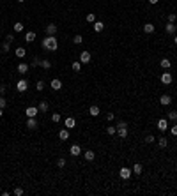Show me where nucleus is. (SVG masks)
<instances>
[{
    "instance_id": "35",
    "label": "nucleus",
    "mask_w": 177,
    "mask_h": 196,
    "mask_svg": "<svg viewBox=\"0 0 177 196\" xmlns=\"http://www.w3.org/2000/svg\"><path fill=\"white\" fill-rule=\"evenodd\" d=\"M57 166H59V168H64V166H66V159H64V157H60V159L57 161Z\"/></svg>"
},
{
    "instance_id": "23",
    "label": "nucleus",
    "mask_w": 177,
    "mask_h": 196,
    "mask_svg": "<svg viewBox=\"0 0 177 196\" xmlns=\"http://www.w3.org/2000/svg\"><path fill=\"white\" fill-rule=\"evenodd\" d=\"M37 108H39V113H44V111H46V110L50 108V104H48V102H46V101H41Z\"/></svg>"
},
{
    "instance_id": "34",
    "label": "nucleus",
    "mask_w": 177,
    "mask_h": 196,
    "mask_svg": "<svg viewBox=\"0 0 177 196\" xmlns=\"http://www.w3.org/2000/svg\"><path fill=\"white\" fill-rule=\"evenodd\" d=\"M41 66H43L44 69H50L51 67V62L50 60H41Z\"/></svg>"
},
{
    "instance_id": "17",
    "label": "nucleus",
    "mask_w": 177,
    "mask_h": 196,
    "mask_svg": "<svg viewBox=\"0 0 177 196\" xmlns=\"http://www.w3.org/2000/svg\"><path fill=\"white\" fill-rule=\"evenodd\" d=\"M69 152H71V156H80V154H81V149H80V145H71Z\"/></svg>"
},
{
    "instance_id": "31",
    "label": "nucleus",
    "mask_w": 177,
    "mask_h": 196,
    "mask_svg": "<svg viewBox=\"0 0 177 196\" xmlns=\"http://www.w3.org/2000/svg\"><path fill=\"white\" fill-rule=\"evenodd\" d=\"M23 193H25V191H23L22 187H16V189L13 191V194H14V196H23Z\"/></svg>"
},
{
    "instance_id": "28",
    "label": "nucleus",
    "mask_w": 177,
    "mask_h": 196,
    "mask_svg": "<svg viewBox=\"0 0 177 196\" xmlns=\"http://www.w3.org/2000/svg\"><path fill=\"white\" fill-rule=\"evenodd\" d=\"M34 39H36V32H27L25 34V41H27V43H32Z\"/></svg>"
},
{
    "instance_id": "48",
    "label": "nucleus",
    "mask_w": 177,
    "mask_h": 196,
    "mask_svg": "<svg viewBox=\"0 0 177 196\" xmlns=\"http://www.w3.org/2000/svg\"><path fill=\"white\" fill-rule=\"evenodd\" d=\"M174 44H175V46H177V35H175V37H174Z\"/></svg>"
},
{
    "instance_id": "46",
    "label": "nucleus",
    "mask_w": 177,
    "mask_h": 196,
    "mask_svg": "<svg viewBox=\"0 0 177 196\" xmlns=\"http://www.w3.org/2000/svg\"><path fill=\"white\" fill-rule=\"evenodd\" d=\"M106 118L108 120H113V118H115V115H113V113H106Z\"/></svg>"
},
{
    "instance_id": "25",
    "label": "nucleus",
    "mask_w": 177,
    "mask_h": 196,
    "mask_svg": "<svg viewBox=\"0 0 177 196\" xmlns=\"http://www.w3.org/2000/svg\"><path fill=\"white\" fill-rule=\"evenodd\" d=\"M13 30L16 34H20V32H23V23H20V21H16L14 25H13Z\"/></svg>"
},
{
    "instance_id": "11",
    "label": "nucleus",
    "mask_w": 177,
    "mask_h": 196,
    "mask_svg": "<svg viewBox=\"0 0 177 196\" xmlns=\"http://www.w3.org/2000/svg\"><path fill=\"white\" fill-rule=\"evenodd\" d=\"M50 87L53 88V90H60V88H62V81H60L59 78H55V80H51V83H50Z\"/></svg>"
},
{
    "instance_id": "45",
    "label": "nucleus",
    "mask_w": 177,
    "mask_h": 196,
    "mask_svg": "<svg viewBox=\"0 0 177 196\" xmlns=\"http://www.w3.org/2000/svg\"><path fill=\"white\" fill-rule=\"evenodd\" d=\"M13 41H14V35L9 34V35H7V43H13Z\"/></svg>"
},
{
    "instance_id": "38",
    "label": "nucleus",
    "mask_w": 177,
    "mask_h": 196,
    "mask_svg": "<svg viewBox=\"0 0 177 196\" xmlns=\"http://www.w3.org/2000/svg\"><path fill=\"white\" fill-rule=\"evenodd\" d=\"M51 120H53V122H60V113H53V115H51Z\"/></svg>"
},
{
    "instance_id": "43",
    "label": "nucleus",
    "mask_w": 177,
    "mask_h": 196,
    "mask_svg": "<svg viewBox=\"0 0 177 196\" xmlns=\"http://www.w3.org/2000/svg\"><path fill=\"white\" fill-rule=\"evenodd\" d=\"M5 104H7V102H5V99H4V97H0V108L4 110V108H5Z\"/></svg>"
},
{
    "instance_id": "1",
    "label": "nucleus",
    "mask_w": 177,
    "mask_h": 196,
    "mask_svg": "<svg viewBox=\"0 0 177 196\" xmlns=\"http://www.w3.org/2000/svg\"><path fill=\"white\" fill-rule=\"evenodd\" d=\"M43 50H50V51H55L57 48H59V41H57V37L55 35H46L44 39H43Z\"/></svg>"
},
{
    "instance_id": "29",
    "label": "nucleus",
    "mask_w": 177,
    "mask_h": 196,
    "mask_svg": "<svg viewBox=\"0 0 177 196\" xmlns=\"http://www.w3.org/2000/svg\"><path fill=\"white\" fill-rule=\"evenodd\" d=\"M73 43H75V44H81V43H83V37H81L80 34H76L75 39H73Z\"/></svg>"
},
{
    "instance_id": "51",
    "label": "nucleus",
    "mask_w": 177,
    "mask_h": 196,
    "mask_svg": "<svg viewBox=\"0 0 177 196\" xmlns=\"http://www.w3.org/2000/svg\"><path fill=\"white\" fill-rule=\"evenodd\" d=\"M18 2H25V0H18Z\"/></svg>"
},
{
    "instance_id": "15",
    "label": "nucleus",
    "mask_w": 177,
    "mask_h": 196,
    "mask_svg": "<svg viewBox=\"0 0 177 196\" xmlns=\"http://www.w3.org/2000/svg\"><path fill=\"white\" fill-rule=\"evenodd\" d=\"M28 67H30L28 64H18V73L20 74H27L28 73Z\"/></svg>"
},
{
    "instance_id": "24",
    "label": "nucleus",
    "mask_w": 177,
    "mask_h": 196,
    "mask_svg": "<svg viewBox=\"0 0 177 196\" xmlns=\"http://www.w3.org/2000/svg\"><path fill=\"white\" fill-rule=\"evenodd\" d=\"M71 67H73V71H76V73H80V71H81V62H80V60H75V62L71 64Z\"/></svg>"
},
{
    "instance_id": "26",
    "label": "nucleus",
    "mask_w": 177,
    "mask_h": 196,
    "mask_svg": "<svg viewBox=\"0 0 177 196\" xmlns=\"http://www.w3.org/2000/svg\"><path fill=\"white\" fill-rule=\"evenodd\" d=\"M83 157H85L87 161H94V157H96V154L92 152V150H87L85 154H83Z\"/></svg>"
},
{
    "instance_id": "10",
    "label": "nucleus",
    "mask_w": 177,
    "mask_h": 196,
    "mask_svg": "<svg viewBox=\"0 0 177 196\" xmlns=\"http://www.w3.org/2000/svg\"><path fill=\"white\" fill-rule=\"evenodd\" d=\"M64 126H66L67 129H73V127H75V126H76V120H75V118H73V117H67V118L64 120Z\"/></svg>"
},
{
    "instance_id": "30",
    "label": "nucleus",
    "mask_w": 177,
    "mask_h": 196,
    "mask_svg": "<svg viewBox=\"0 0 177 196\" xmlns=\"http://www.w3.org/2000/svg\"><path fill=\"white\" fill-rule=\"evenodd\" d=\"M158 143H160V149H165L166 145H168V140H166V138H160Z\"/></svg>"
},
{
    "instance_id": "3",
    "label": "nucleus",
    "mask_w": 177,
    "mask_h": 196,
    "mask_svg": "<svg viewBox=\"0 0 177 196\" xmlns=\"http://www.w3.org/2000/svg\"><path fill=\"white\" fill-rule=\"evenodd\" d=\"M160 80H161V83H163V85H170L172 81H174V78H172V74H170V73H163Z\"/></svg>"
},
{
    "instance_id": "49",
    "label": "nucleus",
    "mask_w": 177,
    "mask_h": 196,
    "mask_svg": "<svg viewBox=\"0 0 177 196\" xmlns=\"http://www.w3.org/2000/svg\"><path fill=\"white\" fill-rule=\"evenodd\" d=\"M2 113H4V110H2V108H0V117H2Z\"/></svg>"
},
{
    "instance_id": "47",
    "label": "nucleus",
    "mask_w": 177,
    "mask_h": 196,
    "mask_svg": "<svg viewBox=\"0 0 177 196\" xmlns=\"http://www.w3.org/2000/svg\"><path fill=\"white\" fill-rule=\"evenodd\" d=\"M158 2H160V0H149V4H152V5H154V4H158Z\"/></svg>"
},
{
    "instance_id": "18",
    "label": "nucleus",
    "mask_w": 177,
    "mask_h": 196,
    "mask_svg": "<svg viewBox=\"0 0 177 196\" xmlns=\"http://www.w3.org/2000/svg\"><path fill=\"white\" fill-rule=\"evenodd\" d=\"M14 55H16L18 58H23V57L27 55V50H25V48H22V46H20V48H16V51H14Z\"/></svg>"
},
{
    "instance_id": "27",
    "label": "nucleus",
    "mask_w": 177,
    "mask_h": 196,
    "mask_svg": "<svg viewBox=\"0 0 177 196\" xmlns=\"http://www.w3.org/2000/svg\"><path fill=\"white\" fill-rule=\"evenodd\" d=\"M160 66H161L163 69H168L172 64H170V60H168V58H161V60H160Z\"/></svg>"
},
{
    "instance_id": "40",
    "label": "nucleus",
    "mask_w": 177,
    "mask_h": 196,
    "mask_svg": "<svg viewBox=\"0 0 177 196\" xmlns=\"http://www.w3.org/2000/svg\"><path fill=\"white\" fill-rule=\"evenodd\" d=\"M145 143H154V136L152 134H147V136H145Z\"/></svg>"
},
{
    "instance_id": "5",
    "label": "nucleus",
    "mask_w": 177,
    "mask_h": 196,
    "mask_svg": "<svg viewBox=\"0 0 177 196\" xmlns=\"http://www.w3.org/2000/svg\"><path fill=\"white\" fill-rule=\"evenodd\" d=\"M90 53H89V51H81V53H80V62H81V64H89V62H90Z\"/></svg>"
},
{
    "instance_id": "22",
    "label": "nucleus",
    "mask_w": 177,
    "mask_h": 196,
    "mask_svg": "<svg viewBox=\"0 0 177 196\" xmlns=\"http://www.w3.org/2000/svg\"><path fill=\"white\" fill-rule=\"evenodd\" d=\"M175 30H177V28H175L174 23H166V27H165V32H166V34H170V35H172Z\"/></svg>"
},
{
    "instance_id": "37",
    "label": "nucleus",
    "mask_w": 177,
    "mask_h": 196,
    "mask_svg": "<svg viewBox=\"0 0 177 196\" xmlns=\"http://www.w3.org/2000/svg\"><path fill=\"white\" fill-rule=\"evenodd\" d=\"M39 64H41V60H39V58H37V57H36V58H34V60H32V64H30V67H37V66H39Z\"/></svg>"
},
{
    "instance_id": "19",
    "label": "nucleus",
    "mask_w": 177,
    "mask_h": 196,
    "mask_svg": "<svg viewBox=\"0 0 177 196\" xmlns=\"http://www.w3.org/2000/svg\"><path fill=\"white\" fill-rule=\"evenodd\" d=\"M131 171H133L135 175H140V173L143 171V166H142V164H140V163H137V164H135V166L131 168Z\"/></svg>"
},
{
    "instance_id": "13",
    "label": "nucleus",
    "mask_w": 177,
    "mask_h": 196,
    "mask_svg": "<svg viewBox=\"0 0 177 196\" xmlns=\"http://www.w3.org/2000/svg\"><path fill=\"white\" fill-rule=\"evenodd\" d=\"M117 134L124 140V138H128V126H124V127H117Z\"/></svg>"
},
{
    "instance_id": "7",
    "label": "nucleus",
    "mask_w": 177,
    "mask_h": 196,
    "mask_svg": "<svg viewBox=\"0 0 177 196\" xmlns=\"http://www.w3.org/2000/svg\"><path fill=\"white\" fill-rule=\"evenodd\" d=\"M44 30H46V35H55L59 28H57V25H55V23H50Z\"/></svg>"
},
{
    "instance_id": "2",
    "label": "nucleus",
    "mask_w": 177,
    "mask_h": 196,
    "mask_svg": "<svg viewBox=\"0 0 177 196\" xmlns=\"http://www.w3.org/2000/svg\"><path fill=\"white\" fill-rule=\"evenodd\" d=\"M27 88H28V81H27V80H18V83H16V90L20 92V94L27 92Z\"/></svg>"
},
{
    "instance_id": "6",
    "label": "nucleus",
    "mask_w": 177,
    "mask_h": 196,
    "mask_svg": "<svg viewBox=\"0 0 177 196\" xmlns=\"http://www.w3.org/2000/svg\"><path fill=\"white\" fill-rule=\"evenodd\" d=\"M119 175H120V179H124V180H126V179H129V177H131V168H126V166H124V168H120Z\"/></svg>"
},
{
    "instance_id": "44",
    "label": "nucleus",
    "mask_w": 177,
    "mask_h": 196,
    "mask_svg": "<svg viewBox=\"0 0 177 196\" xmlns=\"http://www.w3.org/2000/svg\"><path fill=\"white\" fill-rule=\"evenodd\" d=\"M175 18H177L175 14H168V23H174V21H175Z\"/></svg>"
},
{
    "instance_id": "41",
    "label": "nucleus",
    "mask_w": 177,
    "mask_h": 196,
    "mask_svg": "<svg viewBox=\"0 0 177 196\" xmlns=\"http://www.w3.org/2000/svg\"><path fill=\"white\" fill-rule=\"evenodd\" d=\"M106 132H108V134H115V132H117V127H106Z\"/></svg>"
},
{
    "instance_id": "16",
    "label": "nucleus",
    "mask_w": 177,
    "mask_h": 196,
    "mask_svg": "<svg viewBox=\"0 0 177 196\" xmlns=\"http://www.w3.org/2000/svg\"><path fill=\"white\" fill-rule=\"evenodd\" d=\"M59 138H60V140H67V138H69V129H67V127L60 129V131H59Z\"/></svg>"
},
{
    "instance_id": "20",
    "label": "nucleus",
    "mask_w": 177,
    "mask_h": 196,
    "mask_svg": "<svg viewBox=\"0 0 177 196\" xmlns=\"http://www.w3.org/2000/svg\"><path fill=\"white\" fill-rule=\"evenodd\" d=\"M103 28H105V25H103V21H98V19H96V21H94V32H103Z\"/></svg>"
},
{
    "instance_id": "4",
    "label": "nucleus",
    "mask_w": 177,
    "mask_h": 196,
    "mask_svg": "<svg viewBox=\"0 0 177 196\" xmlns=\"http://www.w3.org/2000/svg\"><path fill=\"white\" fill-rule=\"evenodd\" d=\"M37 113H39V108L37 106H28L25 110V115L27 117H37Z\"/></svg>"
},
{
    "instance_id": "12",
    "label": "nucleus",
    "mask_w": 177,
    "mask_h": 196,
    "mask_svg": "<svg viewBox=\"0 0 177 196\" xmlns=\"http://www.w3.org/2000/svg\"><path fill=\"white\" fill-rule=\"evenodd\" d=\"M27 127H28V129H36V127H37V120H36V117H28V120H27Z\"/></svg>"
},
{
    "instance_id": "8",
    "label": "nucleus",
    "mask_w": 177,
    "mask_h": 196,
    "mask_svg": "<svg viewBox=\"0 0 177 196\" xmlns=\"http://www.w3.org/2000/svg\"><path fill=\"white\" fill-rule=\"evenodd\" d=\"M172 102V97L168 96V94H163L161 97H160V104H163V106H168Z\"/></svg>"
},
{
    "instance_id": "32",
    "label": "nucleus",
    "mask_w": 177,
    "mask_h": 196,
    "mask_svg": "<svg viewBox=\"0 0 177 196\" xmlns=\"http://www.w3.org/2000/svg\"><path fill=\"white\" fill-rule=\"evenodd\" d=\"M85 19H87L89 23H94V21H96V14H87V16H85Z\"/></svg>"
},
{
    "instance_id": "14",
    "label": "nucleus",
    "mask_w": 177,
    "mask_h": 196,
    "mask_svg": "<svg viewBox=\"0 0 177 196\" xmlns=\"http://www.w3.org/2000/svg\"><path fill=\"white\" fill-rule=\"evenodd\" d=\"M158 129L160 131H166V129H168V122H166L165 118H160L158 120Z\"/></svg>"
},
{
    "instance_id": "42",
    "label": "nucleus",
    "mask_w": 177,
    "mask_h": 196,
    "mask_svg": "<svg viewBox=\"0 0 177 196\" xmlns=\"http://www.w3.org/2000/svg\"><path fill=\"white\" fill-rule=\"evenodd\" d=\"M9 44H11V43H4V46H2V50H4V53H7V51H9V48H11V46H9Z\"/></svg>"
},
{
    "instance_id": "36",
    "label": "nucleus",
    "mask_w": 177,
    "mask_h": 196,
    "mask_svg": "<svg viewBox=\"0 0 177 196\" xmlns=\"http://www.w3.org/2000/svg\"><path fill=\"white\" fill-rule=\"evenodd\" d=\"M168 120H174V122L177 120V111H170L168 113Z\"/></svg>"
},
{
    "instance_id": "50",
    "label": "nucleus",
    "mask_w": 177,
    "mask_h": 196,
    "mask_svg": "<svg viewBox=\"0 0 177 196\" xmlns=\"http://www.w3.org/2000/svg\"><path fill=\"white\" fill-rule=\"evenodd\" d=\"M0 96H2V85H0Z\"/></svg>"
},
{
    "instance_id": "39",
    "label": "nucleus",
    "mask_w": 177,
    "mask_h": 196,
    "mask_svg": "<svg viewBox=\"0 0 177 196\" xmlns=\"http://www.w3.org/2000/svg\"><path fill=\"white\" fill-rule=\"evenodd\" d=\"M170 132H172V136H177V124H174L170 127Z\"/></svg>"
},
{
    "instance_id": "9",
    "label": "nucleus",
    "mask_w": 177,
    "mask_h": 196,
    "mask_svg": "<svg viewBox=\"0 0 177 196\" xmlns=\"http://www.w3.org/2000/svg\"><path fill=\"white\" fill-rule=\"evenodd\" d=\"M99 113H101V110H99V106H96V104H92V106L89 108V115H90V117H98Z\"/></svg>"
},
{
    "instance_id": "33",
    "label": "nucleus",
    "mask_w": 177,
    "mask_h": 196,
    "mask_svg": "<svg viewBox=\"0 0 177 196\" xmlns=\"http://www.w3.org/2000/svg\"><path fill=\"white\" fill-rule=\"evenodd\" d=\"M36 88H37V90L41 92V90H43V88H44V81H43V80H39V81H37V83H36Z\"/></svg>"
},
{
    "instance_id": "21",
    "label": "nucleus",
    "mask_w": 177,
    "mask_h": 196,
    "mask_svg": "<svg viewBox=\"0 0 177 196\" xmlns=\"http://www.w3.org/2000/svg\"><path fill=\"white\" fill-rule=\"evenodd\" d=\"M154 30H156V28H154L152 23H145V25H143V32H145V34H152Z\"/></svg>"
}]
</instances>
